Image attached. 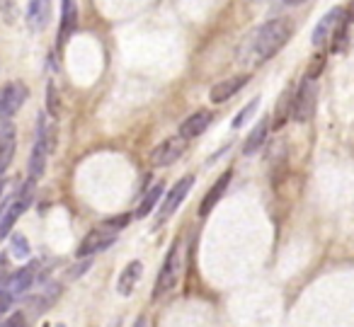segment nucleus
I'll return each instance as SVG.
<instances>
[{
    "label": "nucleus",
    "instance_id": "nucleus-1",
    "mask_svg": "<svg viewBox=\"0 0 354 327\" xmlns=\"http://www.w3.org/2000/svg\"><path fill=\"white\" fill-rule=\"evenodd\" d=\"M291 27L289 17H274V20H267L265 25L257 30L255 39H252V59L255 64H265L272 56H277L291 39Z\"/></svg>",
    "mask_w": 354,
    "mask_h": 327
},
{
    "label": "nucleus",
    "instance_id": "nucleus-2",
    "mask_svg": "<svg viewBox=\"0 0 354 327\" xmlns=\"http://www.w3.org/2000/svg\"><path fill=\"white\" fill-rule=\"evenodd\" d=\"M180 274H183V240L175 238L170 250H167V257L162 262L160 272H158L156 286H153V301L170 293L177 286V281H180Z\"/></svg>",
    "mask_w": 354,
    "mask_h": 327
},
{
    "label": "nucleus",
    "instance_id": "nucleus-3",
    "mask_svg": "<svg viewBox=\"0 0 354 327\" xmlns=\"http://www.w3.org/2000/svg\"><path fill=\"white\" fill-rule=\"evenodd\" d=\"M32 199H35V180H27L25 185L17 189V194L10 199L8 209L0 211V214H3V216H0V240L6 238V235H10L12 225H15L17 218H20V216L30 209Z\"/></svg>",
    "mask_w": 354,
    "mask_h": 327
},
{
    "label": "nucleus",
    "instance_id": "nucleus-4",
    "mask_svg": "<svg viewBox=\"0 0 354 327\" xmlns=\"http://www.w3.org/2000/svg\"><path fill=\"white\" fill-rule=\"evenodd\" d=\"M315 107H318V83L304 78L291 100V119L296 124H308L315 117Z\"/></svg>",
    "mask_w": 354,
    "mask_h": 327
},
{
    "label": "nucleus",
    "instance_id": "nucleus-5",
    "mask_svg": "<svg viewBox=\"0 0 354 327\" xmlns=\"http://www.w3.org/2000/svg\"><path fill=\"white\" fill-rule=\"evenodd\" d=\"M349 20L347 10L344 8H333V10L328 12V15L323 17V20L315 25L313 30V39H310V44L315 46V49H323V46L333 44L335 35H337V30L344 25V22Z\"/></svg>",
    "mask_w": 354,
    "mask_h": 327
},
{
    "label": "nucleus",
    "instance_id": "nucleus-6",
    "mask_svg": "<svg viewBox=\"0 0 354 327\" xmlns=\"http://www.w3.org/2000/svg\"><path fill=\"white\" fill-rule=\"evenodd\" d=\"M49 151L51 143L46 136V124H44V114H41L39 124H37V138L35 146H32V156H30V180H41V175L46 172V162H49Z\"/></svg>",
    "mask_w": 354,
    "mask_h": 327
},
{
    "label": "nucleus",
    "instance_id": "nucleus-7",
    "mask_svg": "<svg viewBox=\"0 0 354 327\" xmlns=\"http://www.w3.org/2000/svg\"><path fill=\"white\" fill-rule=\"evenodd\" d=\"M27 95H30V90H27V85L20 83V80L8 83L6 88L0 90V124H8L15 117L17 109L25 104Z\"/></svg>",
    "mask_w": 354,
    "mask_h": 327
},
{
    "label": "nucleus",
    "instance_id": "nucleus-8",
    "mask_svg": "<svg viewBox=\"0 0 354 327\" xmlns=\"http://www.w3.org/2000/svg\"><path fill=\"white\" fill-rule=\"evenodd\" d=\"M192 187H194V177L192 175L183 177V180H177L175 185H172V189L165 194V201H162L160 211H158V216H156V225L165 223V221L170 218L177 209H180V204L187 199V194L192 191Z\"/></svg>",
    "mask_w": 354,
    "mask_h": 327
},
{
    "label": "nucleus",
    "instance_id": "nucleus-9",
    "mask_svg": "<svg viewBox=\"0 0 354 327\" xmlns=\"http://www.w3.org/2000/svg\"><path fill=\"white\" fill-rule=\"evenodd\" d=\"M117 235L114 230L104 228V225H100V228L90 230L88 235H85L83 240H80L78 250H75V257L83 259V257H93V254L97 252H104L107 247H112L114 243H117Z\"/></svg>",
    "mask_w": 354,
    "mask_h": 327
},
{
    "label": "nucleus",
    "instance_id": "nucleus-10",
    "mask_svg": "<svg viewBox=\"0 0 354 327\" xmlns=\"http://www.w3.org/2000/svg\"><path fill=\"white\" fill-rule=\"evenodd\" d=\"M187 151V141L180 136L165 138L160 146H156L151 151V165L153 167H170L172 162H177L183 158V153Z\"/></svg>",
    "mask_w": 354,
    "mask_h": 327
},
{
    "label": "nucleus",
    "instance_id": "nucleus-11",
    "mask_svg": "<svg viewBox=\"0 0 354 327\" xmlns=\"http://www.w3.org/2000/svg\"><path fill=\"white\" fill-rule=\"evenodd\" d=\"M37 269H39V264H37V262H32V264H27V267L17 269V272L12 274L10 279H8V283H6V288H3V291H6L8 296L12 298V301H17L20 296H25V293L32 288V283H35Z\"/></svg>",
    "mask_w": 354,
    "mask_h": 327
},
{
    "label": "nucleus",
    "instance_id": "nucleus-12",
    "mask_svg": "<svg viewBox=\"0 0 354 327\" xmlns=\"http://www.w3.org/2000/svg\"><path fill=\"white\" fill-rule=\"evenodd\" d=\"M214 122V114L209 112V109H199V112L189 114L187 119H185L183 124H180V131H177V136L185 138V141H192V138H199L204 131L209 129V124Z\"/></svg>",
    "mask_w": 354,
    "mask_h": 327
},
{
    "label": "nucleus",
    "instance_id": "nucleus-13",
    "mask_svg": "<svg viewBox=\"0 0 354 327\" xmlns=\"http://www.w3.org/2000/svg\"><path fill=\"white\" fill-rule=\"evenodd\" d=\"M248 83H250V75H233V78L218 80V83L212 88V93H209V100H212L214 104L228 102V100H231L236 93H241Z\"/></svg>",
    "mask_w": 354,
    "mask_h": 327
},
{
    "label": "nucleus",
    "instance_id": "nucleus-14",
    "mask_svg": "<svg viewBox=\"0 0 354 327\" xmlns=\"http://www.w3.org/2000/svg\"><path fill=\"white\" fill-rule=\"evenodd\" d=\"M75 25H78V8L75 0H61V27H59V46H64L68 41V37L73 35Z\"/></svg>",
    "mask_w": 354,
    "mask_h": 327
},
{
    "label": "nucleus",
    "instance_id": "nucleus-15",
    "mask_svg": "<svg viewBox=\"0 0 354 327\" xmlns=\"http://www.w3.org/2000/svg\"><path fill=\"white\" fill-rule=\"evenodd\" d=\"M231 177H233V170H226L221 177H218L216 182H214V187L207 191V196H204V201H202V209H199V216H209V214H212V209L218 204V201L223 199V194H226V189H228V182H231Z\"/></svg>",
    "mask_w": 354,
    "mask_h": 327
},
{
    "label": "nucleus",
    "instance_id": "nucleus-16",
    "mask_svg": "<svg viewBox=\"0 0 354 327\" xmlns=\"http://www.w3.org/2000/svg\"><path fill=\"white\" fill-rule=\"evenodd\" d=\"M51 17V0H30V6H27V25L30 30L39 32L46 27Z\"/></svg>",
    "mask_w": 354,
    "mask_h": 327
},
{
    "label": "nucleus",
    "instance_id": "nucleus-17",
    "mask_svg": "<svg viewBox=\"0 0 354 327\" xmlns=\"http://www.w3.org/2000/svg\"><path fill=\"white\" fill-rule=\"evenodd\" d=\"M15 129H3L0 131V177L6 175V170L10 167L12 158H15Z\"/></svg>",
    "mask_w": 354,
    "mask_h": 327
},
{
    "label": "nucleus",
    "instance_id": "nucleus-18",
    "mask_svg": "<svg viewBox=\"0 0 354 327\" xmlns=\"http://www.w3.org/2000/svg\"><path fill=\"white\" fill-rule=\"evenodd\" d=\"M141 272H143V264L141 262H129L127 267H124V272L119 274V281H117V291L122 293V296H131L133 288H136V281L141 279Z\"/></svg>",
    "mask_w": 354,
    "mask_h": 327
},
{
    "label": "nucleus",
    "instance_id": "nucleus-19",
    "mask_svg": "<svg viewBox=\"0 0 354 327\" xmlns=\"http://www.w3.org/2000/svg\"><path fill=\"white\" fill-rule=\"evenodd\" d=\"M267 131H270V119H262L255 129L250 131V136L245 138V146H243V156H255L257 151L262 148L267 138Z\"/></svg>",
    "mask_w": 354,
    "mask_h": 327
},
{
    "label": "nucleus",
    "instance_id": "nucleus-20",
    "mask_svg": "<svg viewBox=\"0 0 354 327\" xmlns=\"http://www.w3.org/2000/svg\"><path fill=\"white\" fill-rule=\"evenodd\" d=\"M162 191H165V187H162V182H158V185H153L151 189L143 194V199H141V204H138V209L133 211V216L136 218H146L148 214L153 211V206L158 204V199L162 196Z\"/></svg>",
    "mask_w": 354,
    "mask_h": 327
},
{
    "label": "nucleus",
    "instance_id": "nucleus-21",
    "mask_svg": "<svg viewBox=\"0 0 354 327\" xmlns=\"http://www.w3.org/2000/svg\"><path fill=\"white\" fill-rule=\"evenodd\" d=\"M10 252H12V257H15V259L30 257V243H27L25 235H20V233L12 235V238H10Z\"/></svg>",
    "mask_w": 354,
    "mask_h": 327
},
{
    "label": "nucleus",
    "instance_id": "nucleus-22",
    "mask_svg": "<svg viewBox=\"0 0 354 327\" xmlns=\"http://www.w3.org/2000/svg\"><path fill=\"white\" fill-rule=\"evenodd\" d=\"M257 107H260V97H255V100H252V102H248L245 107H243L241 112H238V117L233 119V124H231V127H233V129H241L243 124H245L248 119H250V114L255 112Z\"/></svg>",
    "mask_w": 354,
    "mask_h": 327
},
{
    "label": "nucleus",
    "instance_id": "nucleus-23",
    "mask_svg": "<svg viewBox=\"0 0 354 327\" xmlns=\"http://www.w3.org/2000/svg\"><path fill=\"white\" fill-rule=\"evenodd\" d=\"M46 93H49V100H46V104H49V114L51 117H59L61 114V100H59V93H56V85L49 83Z\"/></svg>",
    "mask_w": 354,
    "mask_h": 327
},
{
    "label": "nucleus",
    "instance_id": "nucleus-24",
    "mask_svg": "<svg viewBox=\"0 0 354 327\" xmlns=\"http://www.w3.org/2000/svg\"><path fill=\"white\" fill-rule=\"evenodd\" d=\"M0 327H27V315H25V310H15L12 315H8L6 320L0 322Z\"/></svg>",
    "mask_w": 354,
    "mask_h": 327
},
{
    "label": "nucleus",
    "instance_id": "nucleus-25",
    "mask_svg": "<svg viewBox=\"0 0 354 327\" xmlns=\"http://www.w3.org/2000/svg\"><path fill=\"white\" fill-rule=\"evenodd\" d=\"M133 327H146V317H143V315H141V317H138V320H136V322H133Z\"/></svg>",
    "mask_w": 354,
    "mask_h": 327
},
{
    "label": "nucleus",
    "instance_id": "nucleus-26",
    "mask_svg": "<svg viewBox=\"0 0 354 327\" xmlns=\"http://www.w3.org/2000/svg\"><path fill=\"white\" fill-rule=\"evenodd\" d=\"M301 3H306V0H284V6H301Z\"/></svg>",
    "mask_w": 354,
    "mask_h": 327
},
{
    "label": "nucleus",
    "instance_id": "nucleus-27",
    "mask_svg": "<svg viewBox=\"0 0 354 327\" xmlns=\"http://www.w3.org/2000/svg\"><path fill=\"white\" fill-rule=\"evenodd\" d=\"M0 191H3V182H0Z\"/></svg>",
    "mask_w": 354,
    "mask_h": 327
},
{
    "label": "nucleus",
    "instance_id": "nucleus-28",
    "mask_svg": "<svg viewBox=\"0 0 354 327\" xmlns=\"http://www.w3.org/2000/svg\"><path fill=\"white\" fill-rule=\"evenodd\" d=\"M255 3H262V0H255Z\"/></svg>",
    "mask_w": 354,
    "mask_h": 327
}]
</instances>
